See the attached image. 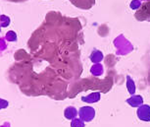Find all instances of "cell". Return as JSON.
<instances>
[{
	"mask_svg": "<svg viewBox=\"0 0 150 127\" xmlns=\"http://www.w3.org/2000/svg\"><path fill=\"white\" fill-rule=\"evenodd\" d=\"M5 39H6L8 41H17V34L14 32V31H9V32L6 33Z\"/></svg>",
	"mask_w": 150,
	"mask_h": 127,
	"instance_id": "obj_8",
	"label": "cell"
},
{
	"mask_svg": "<svg viewBox=\"0 0 150 127\" xmlns=\"http://www.w3.org/2000/svg\"><path fill=\"white\" fill-rule=\"evenodd\" d=\"M79 115L84 122H90L95 117V109L92 106H83L79 111Z\"/></svg>",
	"mask_w": 150,
	"mask_h": 127,
	"instance_id": "obj_1",
	"label": "cell"
},
{
	"mask_svg": "<svg viewBox=\"0 0 150 127\" xmlns=\"http://www.w3.org/2000/svg\"><path fill=\"white\" fill-rule=\"evenodd\" d=\"M11 23V20L6 15H1L0 16V27L2 28H7Z\"/></svg>",
	"mask_w": 150,
	"mask_h": 127,
	"instance_id": "obj_7",
	"label": "cell"
},
{
	"mask_svg": "<svg viewBox=\"0 0 150 127\" xmlns=\"http://www.w3.org/2000/svg\"><path fill=\"white\" fill-rule=\"evenodd\" d=\"M127 89L131 95H134L135 93V84L134 81L131 78V76H127Z\"/></svg>",
	"mask_w": 150,
	"mask_h": 127,
	"instance_id": "obj_6",
	"label": "cell"
},
{
	"mask_svg": "<svg viewBox=\"0 0 150 127\" xmlns=\"http://www.w3.org/2000/svg\"><path fill=\"white\" fill-rule=\"evenodd\" d=\"M140 5H141V3H140L139 0H132V3H131V8L132 10H137L140 7Z\"/></svg>",
	"mask_w": 150,
	"mask_h": 127,
	"instance_id": "obj_10",
	"label": "cell"
},
{
	"mask_svg": "<svg viewBox=\"0 0 150 127\" xmlns=\"http://www.w3.org/2000/svg\"><path fill=\"white\" fill-rule=\"evenodd\" d=\"M137 116L142 121H150V106L142 104L137 108Z\"/></svg>",
	"mask_w": 150,
	"mask_h": 127,
	"instance_id": "obj_2",
	"label": "cell"
},
{
	"mask_svg": "<svg viewBox=\"0 0 150 127\" xmlns=\"http://www.w3.org/2000/svg\"><path fill=\"white\" fill-rule=\"evenodd\" d=\"M78 114H79V111H77V108H76L75 106H68V108L64 111L65 117L69 120L75 119Z\"/></svg>",
	"mask_w": 150,
	"mask_h": 127,
	"instance_id": "obj_4",
	"label": "cell"
},
{
	"mask_svg": "<svg viewBox=\"0 0 150 127\" xmlns=\"http://www.w3.org/2000/svg\"><path fill=\"white\" fill-rule=\"evenodd\" d=\"M0 127H10V123H8V122H6V123H4L3 125H1Z\"/></svg>",
	"mask_w": 150,
	"mask_h": 127,
	"instance_id": "obj_12",
	"label": "cell"
},
{
	"mask_svg": "<svg viewBox=\"0 0 150 127\" xmlns=\"http://www.w3.org/2000/svg\"><path fill=\"white\" fill-rule=\"evenodd\" d=\"M71 127H84V121L81 118H75L71 122Z\"/></svg>",
	"mask_w": 150,
	"mask_h": 127,
	"instance_id": "obj_9",
	"label": "cell"
},
{
	"mask_svg": "<svg viewBox=\"0 0 150 127\" xmlns=\"http://www.w3.org/2000/svg\"><path fill=\"white\" fill-rule=\"evenodd\" d=\"M127 103H129L132 108H139L143 104V98L141 96H132V98L127 100Z\"/></svg>",
	"mask_w": 150,
	"mask_h": 127,
	"instance_id": "obj_3",
	"label": "cell"
},
{
	"mask_svg": "<svg viewBox=\"0 0 150 127\" xmlns=\"http://www.w3.org/2000/svg\"><path fill=\"white\" fill-rule=\"evenodd\" d=\"M9 106V101L6 100H3V98H0V109H4L8 108Z\"/></svg>",
	"mask_w": 150,
	"mask_h": 127,
	"instance_id": "obj_11",
	"label": "cell"
},
{
	"mask_svg": "<svg viewBox=\"0 0 150 127\" xmlns=\"http://www.w3.org/2000/svg\"><path fill=\"white\" fill-rule=\"evenodd\" d=\"M0 33H1V27H0Z\"/></svg>",
	"mask_w": 150,
	"mask_h": 127,
	"instance_id": "obj_13",
	"label": "cell"
},
{
	"mask_svg": "<svg viewBox=\"0 0 150 127\" xmlns=\"http://www.w3.org/2000/svg\"><path fill=\"white\" fill-rule=\"evenodd\" d=\"M100 100V93L99 92H94L91 93L90 95H88L87 97H83L81 101H86V103H96Z\"/></svg>",
	"mask_w": 150,
	"mask_h": 127,
	"instance_id": "obj_5",
	"label": "cell"
}]
</instances>
